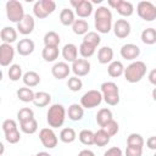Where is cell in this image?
<instances>
[{
    "mask_svg": "<svg viewBox=\"0 0 156 156\" xmlns=\"http://www.w3.org/2000/svg\"><path fill=\"white\" fill-rule=\"evenodd\" d=\"M146 74V65L143 61H133L132 63H129L124 71H123V76L126 78L127 82L129 83H138L140 82Z\"/></svg>",
    "mask_w": 156,
    "mask_h": 156,
    "instance_id": "6da1fadb",
    "label": "cell"
},
{
    "mask_svg": "<svg viewBox=\"0 0 156 156\" xmlns=\"http://www.w3.org/2000/svg\"><path fill=\"white\" fill-rule=\"evenodd\" d=\"M66 119V110L61 104H54L46 112V122L51 128L62 127Z\"/></svg>",
    "mask_w": 156,
    "mask_h": 156,
    "instance_id": "7a4b0ae2",
    "label": "cell"
},
{
    "mask_svg": "<svg viewBox=\"0 0 156 156\" xmlns=\"http://www.w3.org/2000/svg\"><path fill=\"white\" fill-rule=\"evenodd\" d=\"M100 93L102 95V100L110 105L116 106L119 102V89L113 82H104L100 85Z\"/></svg>",
    "mask_w": 156,
    "mask_h": 156,
    "instance_id": "3957f363",
    "label": "cell"
},
{
    "mask_svg": "<svg viewBox=\"0 0 156 156\" xmlns=\"http://www.w3.org/2000/svg\"><path fill=\"white\" fill-rule=\"evenodd\" d=\"M5 10H6L7 20L13 23H18L26 15L23 5L17 0H9L5 5Z\"/></svg>",
    "mask_w": 156,
    "mask_h": 156,
    "instance_id": "277c9868",
    "label": "cell"
},
{
    "mask_svg": "<svg viewBox=\"0 0 156 156\" xmlns=\"http://www.w3.org/2000/svg\"><path fill=\"white\" fill-rule=\"evenodd\" d=\"M56 10V2L54 0H39L33 5V13L37 18L44 20Z\"/></svg>",
    "mask_w": 156,
    "mask_h": 156,
    "instance_id": "5b68a950",
    "label": "cell"
},
{
    "mask_svg": "<svg viewBox=\"0 0 156 156\" xmlns=\"http://www.w3.org/2000/svg\"><path fill=\"white\" fill-rule=\"evenodd\" d=\"M136 13L141 20L152 22L156 20V6L150 1H140L136 5Z\"/></svg>",
    "mask_w": 156,
    "mask_h": 156,
    "instance_id": "8992f818",
    "label": "cell"
},
{
    "mask_svg": "<svg viewBox=\"0 0 156 156\" xmlns=\"http://www.w3.org/2000/svg\"><path fill=\"white\" fill-rule=\"evenodd\" d=\"M102 102V95L100 93V90H88L85 94H83V96L80 98V106L83 108H94L98 107L100 104Z\"/></svg>",
    "mask_w": 156,
    "mask_h": 156,
    "instance_id": "52a82bcc",
    "label": "cell"
},
{
    "mask_svg": "<svg viewBox=\"0 0 156 156\" xmlns=\"http://www.w3.org/2000/svg\"><path fill=\"white\" fill-rule=\"evenodd\" d=\"M69 4L74 7L76 15L80 18H87L93 13V4L89 0H71Z\"/></svg>",
    "mask_w": 156,
    "mask_h": 156,
    "instance_id": "ba28073f",
    "label": "cell"
},
{
    "mask_svg": "<svg viewBox=\"0 0 156 156\" xmlns=\"http://www.w3.org/2000/svg\"><path fill=\"white\" fill-rule=\"evenodd\" d=\"M107 4H108V6L113 7L123 17H129L134 12L133 4L129 1H126V0H107Z\"/></svg>",
    "mask_w": 156,
    "mask_h": 156,
    "instance_id": "9c48e42d",
    "label": "cell"
},
{
    "mask_svg": "<svg viewBox=\"0 0 156 156\" xmlns=\"http://www.w3.org/2000/svg\"><path fill=\"white\" fill-rule=\"evenodd\" d=\"M39 139H40L43 146L46 147V149H54V147H56V145L58 143L57 135L55 134L52 128H43V129H40Z\"/></svg>",
    "mask_w": 156,
    "mask_h": 156,
    "instance_id": "30bf717a",
    "label": "cell"
},
{
    "mask_svg": "<svg viewBox=\"0 0 156 156\" xmlns=\"http://www.w3.org/2000/svg\"><path fill=\"white\" fill-rule=\"evenodd\" d=\"M15 58V49L11 44L2 43L0 44V66L6 67L11 66V62Z\"/></svg>",
    "mask_w": 156,
    "mask_h": 156,
    "instance_id": "8fae6325",
    "label": "cell"
},
{
    "mask_svg": "<svg viewBox=\"0 0 156 156\" xmlns=\"http://www.w3.org/2000/svg\"><path fill=\"white\" fill-rule=\"evenodd\" d=\"M112 29H113V33L117 38L119 39H124L127 38L130 32H132V27H130V23L127 21V20H117L113 24H112Z\"/></svg>",
    "mask_w": 156,
    "mask_h": 156,
    "instance_id": "7c38bea8",
    "label": "cell"
},
{
    "mask_svg": "<svg viewBox=\"0 0 156 156\" xmlns=\"http://www.w3.org/2000/svg\"><path fill=\"white\" fill-rule=\"evenodd\" d=\"M90 62L85 58H77L74 62H72L71 71L74 73L76 77H84L89 74L90 72Z\"/></svg>",
    "mask_w": 156,
    "mask_h": 156,
    "instance_id": "4fadbf2b",
    "label": "cell"
},
{
    "mask_svg": "<svg viewBox=\"0 0 156 156\" xmlns=\"http://www.w3.org/2000/svg\"><path fill=\"white\" fill-rule=\"evenodd\" d=\"M35 27V21L32 15H24V17L17 23V33L20 32L22 35H28L33 33Z\"/></svg>",
    "mask_w": 156,
    "mask_h": 156,
    "instance_id": "5bb4252c",
    "label": "cell"
},
{
    "mask_svg": "<svg viewBox=\"0 0 156 156\" xmlns=\"http://www.w3.org/2000/svg\"><path fill=\"white\" fill-rule=\"evenodd\" d=\"M119 54L121 56L124 58V60H128V61H134L139 57L140 55V48L135 44H132V43H128V44H124L121 50H119Z\"/></svg>",
    "mask_w": 156,
    "mask_h": 156,
    "instance_id": "9a60e30c",
    "label": "cell"
},
{
    "mask_svg": "<svg viewBox=\"0 0 156 156\" xmlns=\"http://www.w3.org/2000/svg\"><path fill=\"white\" fill-rule=\"evenodd\" d=\"M71 72V67L68 66L67 62L65 61H60V62H56L52 67H51V74L54 76V78L56 79H65L68 77Z\"/></svg>",
    "mask_w": 156,
    "mask_h": 156,
    "instance_id": "2e32d148",
    "label": "cell"
},
{
    "mask_svg": "<svg viewBox=\"0 0 156 156\" xmlns=\"http://www.w3.org/2000/svg\"><path fill=\"white\" fill-rule=\"evenodd\" d=\"M34 48H35L34 41H33L32 39H29V38H23V39H21V40L17 43V46H16L17 52H18L21 56H29V55L34 51Z\"/></svg>",
    "mask_w": 156,
    "mask_h": 156,
    "instance_id": "e0dca14e",
    "label": "cell"
},
{
    "mask_svg": "<svg viewBox=\"0 0 156 156\" xmlns=\"http://www.w3.org/2000/svg\"><path fill=\"white\" fill-rule=\"evenodd\" d=\"M61 54H62V57L65 58V62H74L78 58V48L74 44L68 43L63 45Z\"/></svg>",
    "mask_w": 156,
    "mask_h": 156,
    "instance_id": "ac0fdd59",
    "label": "cell"
},
{
    "mask_svg": "<svg viewBox=\"0 0 156 156\" xmlns=\"http://www.w3.org/2000/svg\"><path fill=\"white\" fill-rule=\"evenodd\" d=\"M17 35H18V33H17V30H16L13 27L6 26V27H4V28L0 30V38H1V40H2L4 43H6V44H12V43H15V41L17 40Z\"/></svg>",
    "mask_w": 156,
    "mask_h": 156,
    "instance_id": "d6986e66",
    "label": "cell"
},
{
    "mask_svg": "<svg viewBox=\"0 0 156 156\" xmlns=\"http://www.w3.org/2000/svg\"><path fill=\"white\" fill-rule=\"evenodd\" d=\"M67 115H68V118L71 121L78 122L84 116V108L79 104H72V105H69V107L67 110Z\"/></svg>",
    "mask_w": 156,
    "mask_h": 156,
    "instance_id": "ffe728a7",
    "label": "cell"
},
{
    "mask_svg": "<svg viewBox=\"0 0 156 156\" xmlns=\"http://www.w3.org/2000/svg\"><path fill=\"white\" fill-rule=\"evenodd\" d=\"M60 50L58 46H44L41 50V56L46 62H54L58 58Z\"/></svg>",
    "mask_w": 156,
    "mask_h": 156,
    "instance_id": "44dd1931",
    "label": "cell"
},
{
    "mask_svg": "<svg viewBox=\"0 0 156 156\" xmlns=\"http://www.w3.org/2000/svg\"><path fill=\"white\" fill-rule=\"evenodd\" d=\"M32 102L37 107H45L51 102V95L46 91H38L34 94V99Z\"/></svg>",
    "mask_w": 156,
    "mask_h": 156,
    "instance_id": "7402d4cb",
    "label": "cell"
},
{
    "mask_svg": "<svg viewBox=\"0 0 156 156\" xmlns=\"http://www.w3.org/2000/svg\"><path fill=\"white\" fill-rule=\"evenodd\" d=\"M113 58V50L110 46H102L98 51V61L101 65L110 63Z\"/></svg>",
    "mask_w": 156,
    "mask_h": 156,
    "instance_id": "603a6c76",
    "label": "cell"
},
{
    "mask_svg": "<svg viewBox=\"0 0 156 156\" xmlns=\"http://www.w3.org/2000/svg\"><path fill=\"white\" fill-rule=\"evenodd\" d=\"M22 80H23L26 87L33 88V87H37L40 83V76L34 71H28L22 76Z\"/></svg>",
    "mask_w": 156,
    "mask_h": 156,
    "instance_id": "cb8c5ba5",
    "label": "cell"
},
{
    "mask_svg": "<svg viewBox=\"0 0 156 156\" xmlns=\"http://www.w3.org/2000/svg\"><path fill=\"white\" fill-rule=\"evenodd\" d=\"M124 66L121 61H111L107 66V73L112 78H118L123 74Z\"/></svg>",
    "mask_w": 156,
    "mask_h": 156,
    "instance_id": "d4e9b609",
    "label": "cell"
},
{
    "mask_svg": "<svg viewBox=\"0 0 156 156\" xmlns=\"http://www.w3.org/2000/svg\"><path fill=\"white\" fill-rule=\"evenodd\" d=\"M111 140V136L104 130V129H99L98 132L94 133V144L99 147L106 146Z\"/></svg>",
    "mask_w": 156,
    "mask_h": 156,
    "instance_id": "484cf974",
    "label": "cell"
},
{
    "mask_svg": "<svg viewBox=\"0 0 156 156\" xmlns=\"http://www.w3.org/2000/svg\"><path fill=\"white\" fill-rule=\"evenodd\" d=\"M140 39L145 45H154L156 43V30H155V28H151V27L145 28L141 32Z\"/></svg>",
    "mask_w": 156,
    "mask_h": 156,
    "instance_id": "4316f807",
    "label": "cell"
},
{
    "mask_svg": "<svg viewBox=\"0 0 156 156\" xmlns=\"http://www.w3.org/2000/svg\"><path fill=\"white\" fill-rule=\"evenodd\" d=\"M72 30L77 35H84L89 32V24L85 20H76L72 24Z\"/></svg>",
    "mask_w": 156,
    "mask_h": 156,
    "instance_id": "83f0119b",
    "label": "cell"
},
{
    "mask_svg": "<svg viewBox=\"0 0 156 156\" xmlns=\"http://www.w3.org/2000/svg\"><path fill=\"white\" fill-rule=\"evenodd\" d=\"M112 117H113V115H112V111L110 108H100L96 113V122L100 127H102L108 121H111Z\"/></svg>",
    "mask_w": 156,
    "mask_h": 156,
    "instance_id": "f1b7e54d",
    "label": "cell"
},
{
    "mask_svg": "<svg viewBox=\"0 0 156 156\" xmlns=\"http://www.w3.org/2000/svg\"><path fill=\"white\" fill-rule=\"evenodd\" d=\"M100 41H101V38H100V35H99L98 32H88L87 34H84L82 43H84L87 45H90V46H93V48L96 49L99 46Z\"/></svg>",
    "mask_w": 156,
    "mask_h": 156,
    "instance_id": "f546056e",
    "label": "cell"
},
{
    "mask_svg": "<svg viewBox=\"0 0 156 156\" xmlns=\"http://www.w3.org/2000/svg\"><path fill=\"white\" fill-rule=\"evenodd\" d=\"M16 94H17V98H18L22 102H32L33 99H34V94H35V93H34L30 88L23 87V88H20V89L16 91Z\"/></svg>",
    "mask_w": 156,
    "mask_h": 156,
    "instance_id": "4dcf8cb0",
    "label": "cell"
},
{
    "mask_svg": "<svg viewBox=\"0 0 156 156\" xmlns=\"http://www.w3.org/2000/svg\"><path fill=\"white\" fill-rule=\"evenodd\" d=\"M76 138H77V133H76V130H74L73 128L67 127V128H63V129L60 132V140H61L62 143H65V144H71V143H73V141L76 140Z\"/></svg>",
    "mask_w": 156,
    "mask_h": 156,
    "instance_id": "1f68e13d",
    "label": "cell"
},
{
    "mask_svg": "<svg viewBox=\"0 0 156 156\" xmlns=\"http://www.w3.org/2000/svg\"><path fill=\"white\" fill-rule=\"evenodd\" d=\"M60 22L63 24V26H72L73 22L76 21L74 18V12L69 9H62L61 12H60Z\"/></svg>",
    "mask_w": 156,
    "mask_h": 156,
    "instance_id": "d6a6232c",
    "label": "cell"
},
{
    "mask_svg": "<svg viewBox=\"0 0 156 156\" xmlns=\"http://www.w3.org/2000/svg\"><path fill=\"white\" fill-rule=\"evenodd\" d=\"M95 29L98 33L107 34L112 29V20H95Z\"/></svg>",
    "mask_w": 156,
    "mask_h": 156,
    "instance_id": "836d02e7",
    "label": "cell"
},
{
    "mask_svg": "<svg viewBox=\"0 0 156 156\" xmlns=\"http://www.w3.org/2000/svg\"><path fill=\"white\" fill-rule=\"evenodd\" d=\"M60 41H61L60 35L56 32H54V30L46 32L45 35H44V44H45V46H58Z\"/></svg>",
    "mask_w": 156,
    "mask_h": 156,
    "instance_id": "e575fe53",
    "label": "cell"
},
{
    "mask_svg": "<svg viewBox=\"0 0 156 156\" xmlns=\"http://www.w3.org/2000/svg\"><path fill=\"white\" fill-rule=\"evenodd\" d=\"M20 128L24 134H34L38 130V122L35 121V118H32L29 121L20 123Z\"/></svg>",
    "mask_w": 156,
    "mask_h": 156,
    "instance_id": "d590c367",
    "label": "cell"
},
{
    "mask_svg": "<svg viewBox=\"0 0 156 156\" xmlns=\"http://www.w3.org/2000/svg\"><path fill=\"white\" fill-rule=\"evenodd\" d=\"M127 146L143 147L144 146V138L138 133H132L127 138Z\"/></svg>",
    "mask_w": 156,
    "mask_h": 156,
    "instance_id": "8d00e7d4",
    "label": "cell"
},
{
    "mask_svg": "<svg viewBox=\"0 0 156 156\" xmlns=\"http://www.w3.org/2000/svg\"><path fill=\"white\" fill-rule=\"evenodd\" d=\"M78 139L84 145H93L94 144V133L89 129H83L78 134Z\"/></svg>",
    "mask_w": 156,
    "mask_h": 156,
    "instance_id": "74e56055",
    "label": "cell"
},
{
    "mask_svg": "<svg viewBox=\"0 0 156 156\" xmlns=\"http://www.w3.org/2000/svg\"><path fill=\"white\" fill-rule=\"evenodd\" d=\"M7 74H9V78H10L12 82H17V80H20V78H22V76H23V74H22V67H21L20 65H17V63H13V65L10 66Z\"/></svg>",
    "mask_w": 156,
    "mask_h": 156,
    "instance_id": "f35d334b",
    "label": "cell"
},
{
    "mask_svg": "<svg viewBox=\"0 0 156 156\" xmlns=\"http://www.w3.org/2000/svg\"><path fill=\"white\" fill-rule=\"evenodd\" d=\"M94 20H112V13L106 6H100L95 10Z\"/></svg>",
    "mask_w": 156,
    "mask_h": 156,
    "instance_id": "ab89813d",
    "label": "cell"
},
{
    "mask_svg": "<svg viewBox=\"0 0 156 156\" xmlns=\"http://www.w3.org/2000/svg\"><path fill=\"white\" fill-rule=\"evenodd\" d=\"M32 118H34V112L29 107H23V108H21L17 112V119L20 121V123L26 122V121H29Z\"/></svg>",
    "mask_w": 156,
    "mask_h": 156,
    "instance_id": "60d3db41",
    "label": "cell"
},
{
    "mask_svg": "<svg viewBox=\"0 0 156 156\" xmlns=\"http://www.w3.org/2000/svg\"><path fill=\"white\" fill-rule=\"evenodd\" d=\"M67 87L71 91H79L83 88V82L79 77H71L67 80Z\"/></svg>",
    "mask_w": 156,
    "mask_h": 156,
    "instance_id": "b9f144b4",
    "label": "cell"
},
{
    "mask_svg": "<svg viewBox=\"0 0 156 156\" xmlns=\"http://www.w3.org/2000/svg\"><path fill=\"white\" fill-rule=\"evenodd\" d=\"M101 129H104L110 136H113V135H116L117 133H118V129H119V127H118V123L112 118L111 121H108L105 126H102L101 127Z\"/></svg>",
    "mask_w": 156,
    "mask_h": 156,
    "instance_id": "7bdbcfd3",
    "label": "cell"
},
{
    "mask_svg": "<svg viewBox=\"0 0 156 156\" xmlns=\"http://www.w3.org/2000/svg\"><path fill=\"white\" fill-rule=\"evenodd\" d=\"M5 139H6V141L10 143V144H17V143L21 140V134H20L18 128H17V129H13V130H11V132L5 133Z\"/></svg>",
    "mask_w": 156,
    "mask_h": 156,
    "instance_id": "ee69618b",
    "label": "cell"
},
{
    "mask_svg": "<svg viewBox=\"0 0 156 156\" xmlns=\"http://www.w3.org/2000/svg\"><path fill=\"white\" fill-rule=\"evenodd\" d=\"M94 52H95V48H93V46H90V45H87V44H84V43H82V44L79 45V54H80L82 57H84L85 60H87L88 57H91V56L94 55Z\"/></svg>",
    "mask_w": 156,
    "mask_h": 156,
    "instance_id": "f6af8a7d",
    "label": "cell"
},
{
    "mask_svg": "<svg viewBox=\"0 0 156 156\" xmlns=\"http://www.w3.org/2000/svg\"><path fill=\"white\" fill-rule=\"evenodd\" d=\"M2 130L4 133H7V132H11L13 129H17V123L15 119H11V118H7L2 122Z\"/></svg>",
    "mask_w": 156,
    "mask_h": 156,
    "instance_id": "bcb514c9",
    "label": "cell"
},
{
    "mask_svg": "<svg viewBox=\"0 0 156 156\" xmlns=\"http://www.w3.org/2000/svg\"><path fill=\"white\" fill-rule=\"evenodd\" d=\"M124 154H126V156H141L143 155V147L127 146Z\"/></svg>",
    "mask_w": 156,
    "mask_h": 156,
    "instance_id": "7dc6e473",
    "label": "cell"
},
{
    "mask_svg": "<svg viewBox=\"0 0 156 156\" xmlns=\"http://www.w3.org/2000/svg\"><path fill=\"white\" fill-rule=\"evenodd\" d=\"M104 156H123V151L118 146H112L104 152Z\"/></svg>",
    "mask_w": 156,
    "mask_h": 156,
    "instance_id": "c3c4849f",
    "label": "cell"
},
{
    "mask_svg": "<svg viewBox=\"0 0 156 156\" xmlns=\"http://www.w3.org/2000/svg\"><path fill=\"white\" fill-rule=\"evenodd\" d=\"M146 146L150 150H156V136H150L146 140Z\"/></svg>",
    "mask_w": 156,
    "mask_h": 156,
    "instance_id": "681fc988",
    "label": "cell"
},
{
    "mask_svg": "<svg viewBox=\"0 0 156 156\" xmlns=\"http://www.w3.org/2000/svg\"><path fill=\"white\" fill-rule=\"evenodd\" d=\"M149 80L152 85H156V69H152L149 74Z\"/></svg>",
    "mask_w": 156,
    "mask_h": 156,
    "instance_id": "f907efd6",
    "label": "cell"
},
{
    "mask_svg": "<svg viewBox=\"0 0 156 156\" xmlns=\"http://www.w3.org/2000/svg\"><path fill=\"white\" fill-rule=\"evenodd\" d=\"M78 156H95V154L91 151V150H88V149H84L82 151H79Z\"/></svg>",
    "mask_w": 156,
    "mask_h": 156,
    "instance_id": "816d5d0a",
    "label": "cell"
},
{
    "mask_svg": "<svg viewBox=\"0 0 156 156\" xmlns=\"http://www.w3.org/2000/svg\"><path fill=\"white\" fill-rule=\"evenodd\" d=\"M35 156H51L49 152H46V151H40V152H38Z\"/></svg>",
    "mask_w": 156,
    "mask_h": 156,
    "instance_id": "f5cc1de1",
    "label": "cell"
},
{
    "mask_svg": "<svg viewBox=\"0 0 156 156\" xmlns=\"http://www.w3.org/2000/svg\"><path fill=\"white\" fill-rule=\"evenodd\" d=\"M4 152H5V145H4V144L0 141V156H1Z\"/></svg>",
    "mask_w": 156,
    "mask_h": 156,
    "instance_id": "db71d44e",
    "label": "cell"
},
{
    "mask_svg": "<svg viewBox=\"0 0 156 156\" xmlns=\"http://www.w3.org/2000/svg\"><path fill=\"white\" fill-rule=\"evenodd\" d=\"M2 77H4V73H2V71L0 69V82L2 80Z\"/></svg>",
    "mask_w": 156,
    "mask_h": 156,
    "instance_id": "11a10c76",
    "label": "cell"
},
{
    "mask_svg": "<svg viewBox=\"0 0 156 156\" xmlns=\"http://www.w3.org/2000/svg\"><path fill=\"white\" fill-rule=\"evenodd\" d=\"M0 102H1V98H0Z\"/></svg>",
    "mask_w": 156,
    "mask_h": 156,
    "instance_id": "9f6ffc18",
    "label": "cell"
}]
</instances>
